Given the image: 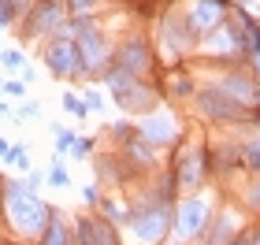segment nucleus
I'll use <instances>...</instances> for the list:
<instances>
[{
	"mask_svg": "<svg viewBox=\"0 0 260 245\" xmlns=\"http://www.w3.org/2000/svg\"><path fill=\"white\" fill-rule=\"evenodd\" d=\"M0 56H4V49H0Z\"/></svg>",
	"mask_w": 260,
	"mask_h": 245,
	"instance_id": "a19ab883",
	"label": "nucleus"
},
{
	"mask_svg": "<svg viewBox=\"0 0 260 245\" xmlns=\"http://www.w3.org/2000/svg\"><path fill=\"white\" fill-rule=\"evenodd\" d=\"M242 230H238V223H234L231 216H223V219H208V230L201 234V245H227V241H234Z\"/></svg>",
	"mask_w": 260,
	"mask_h": 245,
	"instance_id": "2eb2a0df",
	"label": "nucleus"
},
{
	"mask_svg": "<svg viewBox=\"0 0 260 245\" xmlns=\"http://www.w3.org/2000/svg\"><path fill=\"white\" fill-rule=\"evenodd\" d=\"M0 63H4V67H11V71L26 67V60H22V52H15V49H4V56H0Z\"/></svg>",
	"mask_w": 260,
	"mask_h": 245,
	"instance_id": "393cba45",
	"label": "nucleus"
},
{
	"mask_svg": "<svg viewBox=\"0 0 260 245\" xmlns=\"http://www.w3.org/2000/svg\"><path fill=\"white\" fill-rule=\"evenodd\" d=\"M219 89L227 93V97H234L238 104H253L256 100V86H253V78L245 75V71H234V75H227L219 82Z\"/></svg>",
	"mask_w": 260,
	"mask_h": 245,
	"instance_id": "4468645a",
	"label": "nucleus"
},
{
	"mask_svg": "<svg viewBox=\"0 0 260 245\" xmlns=\"http://www.w3.org/2000/svg\"><path fill=\"white\" fill-rule=\"evenodd\" d=\"M67 4L63 0H34V8L22 15V38L26 41H52L67 26Z\"/></svg>",
	"mask_w": 260,
	"mask_h": 245,
	"instance_id": "f03ea898",
	"label": "nucleus"
},
{
	"mask_svg": "<svg viewBox=\"0 0 260 245\" xmlns=\"http://www.w3.org/2000/svg\"><path fill=\"white\" fill-rule=\"evenodd\" d=\"M4 245H22V241H4Z\"/></svg>",
	"mask_w": 260,
	"mask_h": 245,
	"instance_id": "4c0bfd02",
	"label": "nucleus"
},
{
	"mask_svg": "<svg viewBox=\"0 0 260 245\" xmlns=\"http://www.w3.org/2000/svg\"><path fill=\"white\" fill-rule=\"evenodd\" d=\"M49 182H52V186H71V174L63 171V156H52V167H49Z\"/></svg>",
	"mask_w": 260,
	"mask_h": 245,
	"instance_id": "412c9836",
	"label": "nucleus"
},
{
	"mask_svg": "<svg viewBox=\"0 0 260 245\" xmlns=\"http://www.w3.org/2000/svg\"><path fill=\"white\" fill-rule=\"evenodd\" d=\"M256 71H260V56H256Z\"/></svg>",
	"mask_w": 260,
	"mask_h": 245,
	"instance_id": "58836bf2",
	"label": "nucleus"
},
{
	"mask_svg": "<svg viewBox=\"0 0 260 245\" xmlns=\"http://www.w3.org/2000/svg\"><path fill=\"white\" fill-rule=\"evenodd\" d=\"M34 115H41L38 104H22V108H19V119H34Z\"/></svg>",
	"mask_w": 260,
	"mask_h": 245,
	"instance_id": "2f4dec72",
	"label": "nucleus"
},
{
	"mask_svg": "<svg viewBox=\"0 0 260 245\" xmlns=\"http://www.w3.org/2000/svg\"><path fill=\"white\" fill-rule=\"evenodd\" d=\"M8 112H11V108H8V104H0V119H4V115H8Z\"/></svg>",
	"mask_w": 260,
	"mask_h": 245,
	"instance_id": "c9c22d12",
	"label": "nucleus"
},
{
	"mask_svg": "<svg viewBox=\"0 0 260 245\" xmlns=\"http://www.w3.org/2000/svg\"><path fill=\"white\" fill-rule=\"evenodd\" d=\"M104 82L112 86L115 100H119L126 112H152V108H156V97H160V93L152 89L145 78H134V75L119 71L115 63H108V67H104Z\"/></svg>",
	"mask_w": 260,
	"mask_h": 245,
	"instance_id": "7ed1b4c3",
	"label": "nucleus"
},
{
	"mask_svg": "<svg viewBox=\"0 0 260 245\" xmlns=\"http://www.w3.org/2000/svg\"><path fill=\"white\" fill-rule=\"evenodd\" d=\"M8 149H11V145L4 142V137H0V156H4V160H8Z\"/></svg>",
	"mask_w": 260,
	"mask_h": 245,
	"instance_id": "72a5a7b5",
	"label": "nucleus"
},
{
	"mask_svg": "<svg viewBox=\"0 0 260 245\" xmlns=\"http://www.w3.org/2000/svg\"><path fill=\"white\" fill-rule=\"evenodd\" d=\"M119 71H126V75H134V78H145L149 71H152V49L141 38H126L123 41V49H119V56L112 60Z\"/></svg>",
	"mask_w": 260,
	"mask_h": 245,
	"instance_id": "423d86ee",
	"label": "nucleus"
},
{
	"mask_svg": "<svg viewBox=\"0 0 260 245\" xmlns=\"http://www.w3.org/2000/svg\"><path fill=\"white\" fill-rule=\"evenodd\" d=\"M71 245H119V238H115L112 219H104V216H82L75 223V241H71Z\"/></svg>",
	"mask_w": 260,
	"mask_h": 245,
	"instance_id": "6e6552de",
	"label": "nucleus"
},
{
	"mask_svg": "<svg viewBox=\"0 0 260 245\" xmlns=\"http://www.w3.org/2000/svg\"><path fill=\"white\" fill-rule=\"evenodd\" d=\"M138 134L145 137L152 149H156V145H171L175 137H179V130H175V119H171V115H156V112H152L149 119L138 126Z\"/></svg>",
	"mask_w": 260,
	"mask_h": 245,
	"instance_id": "f8f14e48",
	"label": "nucleus"
},
{
	"mask_svg": "<svg viewBox=\"0 0 260 245\" xmlns=\"http://www.w3.org/2000/svg\"><path fill=\"white\" fill-rule=\"evenodd\" d=\"M60 104H63V112H71V115H89L86 100H82V97H75V93H67V97H63Z\"/></svg>",
	"mask_w": 260,
	"mask_h": 245,
	"instance_id": "4be33fe9",
	"label": "nucleus"
},
{
	"mask_svg": "<svg viewBox=\"0 0 260 245\" xmlns=\"http://www.w3.org/2000/svg\"><path fill=\"white\" fill-rule=\"evenodd\" d=\"M253 238V245H260V227H256V234H249Z\"/></svg>",
	"mask_w": 260,
	"mask_h": 245,
	"instance_id": "f704fd0d",
	"label": "nucleus"
},
{
	"mask_svg": "<svg viewBox=\"0 0 260 245\" xmlns=\"http://www.w3.org/2000/svg\"><path fill=\"white\" fill-rule=\"evenodd\" d=\"M8 22H11V19H8V15H4V11H0V26H8Z\"/></svg>",
	"mask_w": 260,
	"mask_h": 245,
	"instance_id": "e433bc0d",
	"label": "nucleus"
},
{
	"mask_svg": "<svg viewBox=\"0 0 260 245\" xmlns=\"http://www.w3.org/2000/svg\"><path fill=\"white\" fill-rule=\"evenodd\" d=\"M0 8H4V15L15 22V19H22V15L34 8V0H0Z\"/></svg>",
	"mask_w": 260,
	"mask_h": 245,
	"instance_id": "f3484780",
	"label": "nucleus"
},
{
	"mask_svg": "<svg viewBox=\"0 0 260 245\" xmlns=\"http://www.w3.org/2000/svg\"><path fill=\"white\" fill-rule=\"evenodd\" d=\"M160 38L171 45V56H182L186 49H193L197 30H193L190 15H168V19L160 22Z\"/></svg>",
	"mask_w": 260,
	"mask_h": 245,
	"instance_id": "1a4fd4ad",
	"label": "nucleus"
},
{
	"mask_svg": "<svg viewBox=\"0 0 260 245\" xmlns=\"http://www.w3.org/2000/svg\"><path fill=\"white\" fill-rule=\"evenodd\" d=\"M67 4V15H89L97 8V0H63Z\"/></svg>",
	"mask_w": 260,
	"mask_h": 245,
	"instance_id": "b1692460",
	"label": "nucleus"
},
{
	"mask_svg": "<svg viewBox=\"0 0 260 245\" xmlns=\"http://www.w3.org/2000/svg\"><path fill=\"white\" fill-rule=\"evenodd\" d=\"M45 182H49V174H45V171H26V190H34V193H38Z\"/></svg>",
	"mask_w": 260,
	"mask_h": 245,
	"instance_id": "a878e982",
	"label": "nucleus"
},
{
	"mask_svg": "<svg viewBox=\"0 0 260 245\" xmlns=\"http://www.w3.org/2000/svg\"><path fill=\"white\" fill-rule=\"evenodd\" d=\"M4 93H11V97H22V93H26V82L11 78V82H4Z\"/></svg>",
	"mask_w": 260,
	"mask_h": 245,
	"instance_id": "c756f323",
	"label": "nucleus"
},
{
	"mask_svg": "<svg viewBox=\"0 0 260 245\" xmlns=\"http://www.w3.org/2000/svg\"><path fill=\"white\" fill-rule=\"evenodd\" d=\"M89 153H93V142H89V137H78V142H75V156H78V160H86Z\"/></svg>",
	"mask_w": 260,
	"mask_h": 245,
	"instance_id": "cd10ccee",
	"label": "nucleus"
},
{
	"mask_svg": "<svg viewBox=\"0 0 260 245\" xmlns=\"http://www.w3.org/2000/svg\"><path fill=\"white\" fill-rule=\"evenodd\" d=\"M82 197H86V204H101V190H97V186H86V190H82Z\"/></svg>",
	"mask_w": 260,
	"mask_h": 245,
	"instance_id": "7c9ffc66",
	"label": "nucleus"
},
{
	"mask_svg": "<svg viewBox=\"0 0 260 245\" xmlns=\"http://www.w3.org/2000/svg\"><path fill=\"white\" fill-rule=\"evenodd\" d=\"M256 126H260V123H256ZM242 163H245L249 171H260V137H253V142L242 149Z\"/></svg>",
	"mask_w": 260,
	"mask_h": 245,
	"instance_id": "a211bd4d",
	"label": "nucleus"
},
{
	"mask_svg": "<svg viewBox=\"0 0 260 245\" xmlns=\"http://www.w3.org/2000/svg\"><path fill=\"white\" fill-rule=\"evenodd\" d=\"M75 130H67V126H56V156H63L67 149H75Z\"/></svg>",
	"mask_w": 260,
	"mask_h": 245,
	"instance_id": "aec40b11",
	"label": "nucleus"
},
{
	"mask_svg": "<svg viewBox=\"0 0 260 245\" xmlns=\"http://www.w3.org/2000/svg\"><path fill=\"white\" fill-rule=\"evenodd\" d=\"M227 245H253V238H249V234H238V238L227 241Z\"/></svg>",
	"mask_w": 260,
	"mask_h": 245,
	"instance_id": "473e14b6",
	"label": "nucleus"
},
{
	"mask_svg": "<svg viewBox=\"0 0 260 245\" xmlns=\"http://www.w3.org/2000/svg\"><path fill=\"white\" fill-rule=\"evenodd\" d=\"M86 108H89V112H104V97H101L97 89H89V93H86Z\"/></svg>",
	"mask_w": 260,
	"mask_h": 245,
	"instance_id": "bb28decb",
	"label": "nucleus"
},
{
	"mask_svg": "<svg viewBox=\"0 0 260 245\" xmlns=\"http://www.w3.org/2000/svg\"><path fill=\"white\" fill-rule=\"evenodd\" d=\"M38 245H71V230L63 223V216L52 208V219H49V227H45V234L38 238Z\"/></svg>",
	"mask_w": 260,
	"mask_h": 245,
	"instance_id": "dca6fc26",
	"label": "nucleus"
},
{
	"mask_svg": "<svg viewBox=\"0 0 260 245\" xmlns=\"http://www.w3.org/2000/svg\"><path fill=\"white\" fill-rule=\"evenodd\" d=\"M197 108L208 115V119H219V123H234V119H245V104H238L234 97H227L223 89H208L197 97Z\"/></svg>",
	"mask_w": 260,
	"mask_h": 245,
	"instance_id": "0eeeda50",
	"label": "nucleus"
},
{
	"mask_svg": "<svg viewBox=\"0 0 260 245\" xmlns=\"http://www.w3.org/2000/svg\"><path fill=\"white\" fill-rule=\"evenodd\" d=\"M0 193H4V216L11 219V227L19 234H45L52 219V208L41 201L34 190H26L22 182H0Z\"/></svg>",
	"mask_w": 260,
	"mask_h": 245,
	"instance_id": "f257e3e1",
	"label": "nucleus"
},
{
	"mask_svg": "<svg viewBox=\"0 0 260 245\" xmlns=\"http://www.w3.org/2000/svg\"><path fill=\"white\" fill-rule=\"evenodd\" d=\"M0 93H4V82H0Z\"/></svg>",
	"mask_w": 260,
	"mask_h": 245,
	"instance_id": "ea45409f",
	"label": "nucleus"
},
{
	"mask_svg": "<svg viewBox=\"0 0 260 245\" xmlns=\"http://www.w3.org/2000/svg\"><path fill=\"white\" fill-rule=\"evenodd\" d=\"M245 204H249L253 212H260V182H256V186H249V193H245Z\"/></svg>",
	"mask_w": 260,
	"mask_h": 245,
	"instance_id": "c85d7f7f",
	"label": "nucleus"
},
{
	"mask_svg": "<svg viewBox=\"0 0 260 245\" xmlns=\"http://www.w3.org/2000/svg\"><path fill=\"white\" fill-rule=\"evenodd\" d=\"M45 63H49V71L56 78H75V75H86V67H82V56H78V45L71 33H60V38L45 41Z\"/></svg>",
	"mask_w": 260,
	"mask_h": 245,
	"instance_id": "20e7f679",
	"label": "nucleus"
},
{
	"mask_svg": "<svg viewBox=\"0 0 260 245\" xmlns=\"http://www.w3.org/2000/svg\"><path fill=\"white\" fill-rule=\"evenodd\" d=\"M171 97H193V78L179 75V78L171 82Z\"/></svg>",
	"mask_w": 260,
	"mask_h": 245,
	"instance_id": "5701e85b",
	"label": "nucleus"
},
{
	"mask_svg": "<svg viewBox=\"0 0 260 245\" xmlns=\"http://www.w3.org/2000/svg\"><path fill=\"white\" fill-rule=\"evenodd\" d=\"M208 204L197 201V197H190V201H182L179 208H175V234H179L182 241H201V234L208 230Z\"/></svg>",
	"mask_w": 260,
	"mask_h": 245,
	"instance_id": "39448f33",
	"label": "nucleus"
},
{
	"mask_svg": "<svg viewBox=\"0 0 260 245\" xmlns=\"http://www.w3.org/2000/svg\"><path fill=\"white\" fill-rule=\"evenodd\" d=\"M186 15H190L197 33H212L227 19V0H193V8L186 11Z\"/></svg>",
	"mask_w": 260,
	"mask_h": 245,
	"instance_id": "9b49d317",
	"label": "nucleus"
},
{
	"mask_svg": "<svg viewBox=\"0 0 260 245\" xmlns=\"http://www.w3.org/2000/svg\"><path fill=\"white\" fill-rule=\"evenodd\" d=\"M205 49H208V52H219V56H242V45H238V30L223 22V26H216V30L208 33Z\"/></svg>",
	"mask_w": 260,
	"mask_h": 245,
	"instance_id": "ddd939ff",
	"label": "nucleus"
},
{
	"mask_svg": "<svg viewBox=\"0 0 260 245\" xmlns=\"http://www.w3.org/2000/svg\"><path fill=\"white\" fill-rule=\"evenodd\" d=\"M8 160H11V163H15V167H19V171H34V167H30V153H26V145H22V142L8 149Z\"/></svg>",
	"mask_w": 260,
	"mask_h": 245,
	"instance_id": "6ab92c4d",
	"label": "nucleus"
},
{
	"mask_svg": "<svg viewBox=\"0 0 260 245\" xmlns=\"http://www.w3.org/2000/svg\"><path fill=\"white\" fill-rule=\"evenodd\" d=\"M205 182V153L193 145H186L179 153V163H175V186H186V190H201Z\"/></svg>",
	"mask_w": 260,
	"mask_h": 245,
	"instance_id": "9d476101",
	"label": "nucleus"
}]
</instances>
